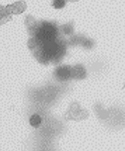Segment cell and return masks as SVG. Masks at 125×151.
I'll return each mask as SVG.
<instances>
[{
  "mask_svg": "<svg viewBox=\"0 0 125 151\" xmlns=\"http://www.w3.org/2000/svg\"><path fill=\"white\" fill-rule=\"evenodd\" d=\"M72 67L69 65L59 66L55 70V77L61 81H66L71 78Z\"/></svg>",
  "mask_w": 125,
  "mask_h": 151,
  "instance_id": "cell-2",
  "label": "cell"
},
{
  "mask_svg": "<svg viewBox=\"0 0 125 151\" xmlns=\"http://www.w3.org/2000/svg\"><path fill=\"white\" fill-rule=\"evenodd\" d=\"M41 122L42 119L41 117L37 114H33L32 116L29 120L30 125L36 128H38L40 127Z\"/></svg>",
  "mask_w": 125,
  "mask_h": 151,
  "instance_id": "cell-4",
  "label": "cell"
},
{
  "mask_svg": "<svg viewBox=\"0 0 125 151\" xmlns=\"http://www.w3.org/2000/svg\"><path fill=\"white\" fill-rule=\"evenodd\" d=\"M72 29L71 27L70 26L66 25L65 26L64 28V31L65 32V34H69L72 31Z\"/></svg>",
  "mask_w": 125,
  "mask_h": 151,
  "instance_id": "cell-6",
  "label": "cell"
},
{
  "mask_svg": "<svg viewBox=\"0 0 125 151\" xmlns=\"http://www.w3.org/2000/svg\"><path fill=\"white\" fill-rule=\"evenodd\" d=\"M86 70L83 66L80 65H77L72 67L71 78L81 79L84 78L86 77Z\"/></svg>",
  "mask_w": 125,
  "mask_h": 151,
  "instance_id": "cell-3",
  "label": "cell"
},
{
  "mask_svg": "<svg viewBox=\"0 0 125 151\" xmlns=\"http://www.w3.org/2000/svg\"><path fill=\"white\" fill-rule=\"evenodd\" d=\"M35 32L36 38L41 42L45 43L55 40L57 31L52 25L44 22L37 27Z\"/></svg>",
  "mask_w": 125,
  "mask_h": 151,
  "instance_id": "cell-1",
  "label": "cell"
},
{
  "mask_svg": "<svg viewBox=\"0 0 125 151\" xmlns=\"http://www.w3.org/2000/svg\"><path fill=\"white\" fill-rule=\"evenodd\" d=\"M65 0H54L53 6L55 9H61L65 6Z\"/></svg>",
  "mask_w": 125,
  "mask_h": 151,
  "instance_id": "cell-5",
  "label": "cell"
}]
</instances>
